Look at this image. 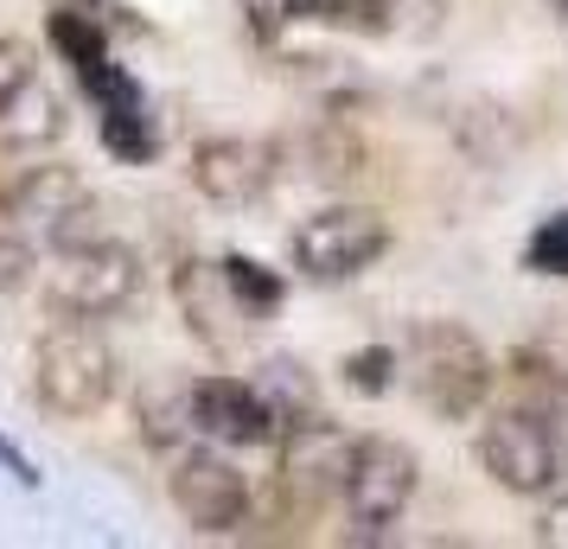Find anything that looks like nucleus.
I'll list each match as a JSON object with an SVG mask.
<instances>
[{
	"label": "nucleus",
	"mask_w": 568,
	"mask_h": 549,
	"mask_svg": "<svg viewBox=\"0 0 568 549\" xmlns=\"http://www.w3.org/2000/svg\"><path fill=\"white\" fill-rule=\"evenodd\" d=\"M78 78V90L90 96L97 109H134V103H148V90L115 64V58H97V64H83V71H71Z\"/></svg>",
	"instance_id": "5701e85b"
},
{
	"label": "nucleus",
	"mask_w": 568,
	"mask_h": 549,
	"mask_svg": "<svg viewBox=\"0 0 568 549\" xmlns=\"http://www.w3.org/2000/svg\"><path fill=\"white\" fill-rule=\"evenodd\" d=\"M352 454H358V435H345L326 416L282 428V441H275V505H282V518L313 523L326 505H338Z\"/></svg>",
	"instance_id": "39448f33"
},
{
	"label": "nucleus",
	"mask_w": 568,
	"mask_h": 549,
	"mask_svg": "<svg viewBox=\"0 0 568 549\" xmlns=\"http://www.w3.org/2000/svg\"><path fill=\"white\" fill-rule=\"evenodd\" d=\"M236 13H243V27L256 39H282L287 27L320 20V0H236Z\"/></svg>",
	"instance_id": "b1692460"
},
{
	"label": "nucleus",
	"mask_w": 568,
	"mask_h": 549,
	"mask_svg": "<svg viewBox=\"0 0 568 549\" xmlns=\"http://www.w3.org/2000/svg\"><path fill=\"white\" fill-rule=\"evenodd\" d=\"M415 486H422V460H415L409 441L396 435H358V454H352V472H345V543H384L389 523L409 511Z\"/></svg>",
	"instance_id": "6e6552de"
},
{
	"label": "nucleus",
	"mask_w": 568,
	"mask_h": 549,
	"mask_svg": "<svg viewBox=\"0 0 568 549\" xmlns=\"http://www.w3.org/2000/svg\"><path fill=\"white\" fill-rule=\"evenodd\" d=\"M166 498L199 537H236L256 518V492H250V472L231 460V447L217 441H192L173 454L166 467Z\"/></svg>",
	"instance_id": "423d86ee"
},
{
	"label": "nucleus",
	"mask_w": 568,
	"mask_h": 549,
	"mask_svg": "<svg viewBox=\"0 0 568 549\" xmlns=\"http://www.w3.org/2000/svg\"><path fill=\"white\" fill-rule=\"evenodd\" d=\"M45 39H52V52L71 64V71H83V64H97V58H109V27L97 7H78V0H58L52 20H45Z\"/></svg>",
	"instance_id": "6ab92c4d"
},
{
	"label": "nucleus",
	"mask_w": 568,
	"mask_h": 549,
	"mask_svg": "<svg viewBox=\"0 0 568 549\" xmlns=\"http://www.w3.org/2000/svg\"><path fill=\"white\" fill-rule=\"evenodd\" d=\"M39 275V256H32V236L27 231H0V294H20Z\"/></svg>",
	"instance_id": "a878e982"
},
{
	"label": "nucleus",
	"mask_w": 568,
	"mask_h": 549,
	"mask_svg": "<svg viewBox=\"0 0 568 549\" xmlns=\"http://www.w3.org/2000/svg\"><path fill=\"white\" fill-rule=\"evenodd\" d=\"M173 294H180L185 307V326H192V339L205 345H224V326H217V314H243L231 301V288H224V275H217V262H185L180 275H173Z\"/></svg>",
	"instance_id": "dca6fc26"
},
{
	"label": "nucleus",
	"mask_w": 568,
	"mask_h": 549,
	"mask_svg": "<svg viewBox=\"0 0 568 549\" xmlns=\"http://www.w3.org/2000/svg\"><path fill=\"white\" fill-rule=\"evenodd\" d=\"M134 421H141V441L154 447V454H180V447L205 441L199 435V421H192V377H166V384H148V390L134 396Z\"/></svg>",
	"instance_id": "2eb2a0df"
},
{
	"label": "nucleus",
	"mask_w": 568,
	"mask_h": 549,
	"mask_svg": "<svg viewBox=\"0 0 568 549\" xmlns=\"http://www.w3.org/2000/svg\"><path fill=\"white\" fill-rule=\"evenodd\" d=\"M307 173L320 185H345V180L364 173V141L345 115H326V122L307 134Z\"/></svg>",
	"instance_id": "aec40b11"
},
{
	"label": "nucleus",
	"mask_w": 568,
	"mask_h": 549,
	"mask_svg": "<svg viewBox=\"0 0 568 549\" xmlns=\"http://www.w3.org/2000/svg\"><path fill=\"white\" fill-rule=\"evenodd\" d=\"M122 384L115 345L97 333V319H58L45 339L32 345V403L64 421H83L109 409V396Z\"/></svg>",
	"instance_id": "f03ea898"
},
{
	"label": "nucleus",
	"mask_w": 568,
	"mask_h": 549,
	"mask_svg": "<svg viewBox=\"0 0 568 549\" xmlns=\"http://www.w3.org/2000/svg\"><path fill=\"white\" fill-rule=\"evenodd\" d=\"M256 390L268 396V409L282 416V428L326 416V409H320V377H313L301 358H287V352H275V358H262L256 365Z\"/></svg>",
	"instance_id": "f3484780"
},
{
	"label": "nucleus",
	"mask_w": 568,
	"mask_h": 549,
	"mask_svg": "<svg viewBox=\"0 0 568 549\" xmlns=\"http://www.w3.org/2000/svg\"><path fill=\"white\" fill-rule=\"evenodd\" d=\"M530 543L542 549H568V498H537V523H530Z\"/></svg>",
	"instance_id": "bb28decb"
},
{
	"label": "nucleus",
	"mask_w": 568,
	"mask_h": 549,
	"mask_svg": "<svg viewBox=\"0 0 568 549\" xmlns=\"http://www.w3.org/2000/svg\"><path fill=\"white\" fill-rule=\"evenodd\" d=\"M403 384L409 396L428 409L435 421H473L491 403V384H498V365L479 345L473 326L460 319H415L409 339H403Z\"/></svg>",
	"instance_id": "f257e3e1"
},
{
	"label": "nucleus",
	"mask_w": 568,
	"mask_h": 549,
	"mask_svg": "<svg viewBox=\"0 0 568 549\" xmlns=\"http://www.w3.org/2000/svg\"><path fill=\"white\" fill-rule=\"evenodd\" d=\"M217 275H224L231 301L243 307V319H275V314H282V301H287L282 268H268V262L231 250V256H217Z\"/></svg>",
	"instance_id": "a211bd4d"
},
{
	"label": "nucleus",
	"mask_w": 568,
	"mask_h": 549,
	"mask_svg": "<svg viewBox=\"0 0 568 549\" xmlns=\"http://www.w3.org/2000/svg\"><path fill=\"white\" fill-rule=\"evenodd\" d=\"M479 467L498 492L511 498H549L562 492V441H556V421L530 416L517 403H498L479 421Z\"/></svg>",
	"instance_id": "0eeeda50"
},
{
	"label": "nucleus",
	"mask_w": 568,
	"mask_h": 549,
	"mask_svg": "<svg viewBox=\"0 0 568 549\" xmlns=\"http://www.w3.org/2000/svg\"><path fill=\"white\" fill-rule=\"evenodd\" d=\"M0 467L13 472V486H27V492L39 486V467H32V460H27V454H20L13 441H7V435H0Z\"/></svg>",
	"instance_id": "c85d7f7f"
},
{
	"label": "nucleus",
	"mask_w": 568,
	"mask_h": 549,
	"mask_svg": "<svg viewBox=\"0 0 568 549\" xmlns=\"http://www.w3.org/2000/svg\"><path fill=\"white\" fill-rule=\"evenodd\" d=\"M384 250H389V217L377 205H358V199H338V205L313 211L307 224H294V236H287V262L313 288L358 282L364 268L384 262Z\"/></svg>",
	"instance_id": "20e7f679"
},
{
	"label": "nucleus",
	"mask_w": 568,
	"mask_h": 549,
	"mask_svg": "<svg viewBox=\"0 0 568 549\" xmlns=\"http://www.w3.org/2000/svg\"><path fill=\"white\" fill-rule=\"evenodd\" d=\"M83 205H97L90 185H83V173L78 166H58V160H45V166H20L13 180L0 185V217H7L13 231L39 236V243H52Z\"/></svg>",
	"instance_id": "9b49d317"
},
{
	"label": "nucleus",
	"mask_w": 568,
	"mask_h": 549,
	"mask_svg": "<svg viewBox=\"0 0 568 549\" xmlns=\"http://www.w3.org/2000/svg\"><path fill=\"white\" fill-rule=\"evenodd\" d=\"M338 377L358 396H389L403 384V345H358V352H345Z\"/></svg>",
	"instance_id": "4be33fe9"
},
{
	"label": "nucleus",
	"mask_w": 568,
	"mask_h": 549,
	"mask_svg": "<svg viewBox=\"0 0 568 549\" xmlns=\"http://www.w3.org/2000/svg\"><path fill=\"white\" fill-rule=\"evenodd\" d=\"M549 7H556V13H568V0H549Z\"/></svg>",
	"instance_id": "c756f323"
},
{
	"label": "nucleus",
	"mask_w": 568,
	"mask_h": 549,
	"mask_svg": "<svg viewBox=\"0 0 568 549\" xmlns=\"http://www.w3.org/2000/svg\"><path fill=\"white\" fill-rule=\"evenodd\" d=\"M524 268H530V275H568V205L549 211L537 231H530V243H524Z\"/></svg>",
	"instance_id": "393cba45"
},
{
	"label": "nucleus",
	"mask_w": 568,
	"mask_h": 549,
	"mask_svg": "<svg viewBox=\"0 0 568 549\" xmlns=\"http://www.w3.org/2000/svg\"><path fill=\"white\" fill-rule=\"evenodd\" d=\"M27 78H32V71H27V52H20L13 39H0V103H7V96H13Z\"/></svg>",
	"instance_id": "cd10ccee"
},
{
	"label": "nucleus",
	"mask_w": 568,
	"mask_h": 549,
	"mask_svg": "<svg viewBox=\"0 0 568 549\" xmlns=\"http://www.w3.org/2000/svg\"><path fill=\"white\" fill-rule=\"evenodd\" d=\"M320 20L358 39H428L447 20V0H320Z\"/></svg>",
	"instance_id": "f8f14e48"
},
{
	"label": "nucleus",
	"mask_w": 568,
	"mask_h": 549,
	"mask_svg": "<svg viewBox=\"0 0 568 549\" xmlns=\"http://www.w3.org/2000/svg\"><path fill=\"white\" fill-rule=\"evenodd\" d=\"M498 377H505V403L530 409V416H549V421L568 416V358L562 352H549V345H517Z\"/></svg>",
	"instance_id": "4468645a"
},
{
	"label": "nucleus",
	"mask_w": 568,
	"mask_h": 549,
	"mask_svg": "<svg viewBox=\"0 0 568 549\" xmlns=\"http://www.w3.org/2000/svg\"><path fill=\"white\" fill-rule=\"evenodd\" d=\"M275 173H282V154L275 141H256V134H211L192 148V185L211 205H256Z\"/></svg>",
	"instance_id": "9d476101"
},
{
	"label": "nucleus",
	"mask_w": 568,
	"mask_h": 549,
	"mask_svg": "<svg viewBox=\"0 0 568 549\" xmlns=\"http://www.w3.org/2000/svg\"><path fill=\"white\" fill-rule=\"evenodd\" d=\"M71 129V109L58 96L52 83L27 78L7 103H0V154H20V160H39L45 148H58Z\"/></svg>",
	"instance_id": "ddd939ff"
},
{
	"label": "nucleus",
	"mask_w": 568,
	"mask_h": 549,
	"mask_svg": "<svg viewBox=\"0 0 568 549\" xmlns=\"http://www.w3.org/2000/svg\"><path fill=\"white\" fill-rule=\"evenodd\" d=\"M192 421L217 447H275L282 441V416L268 409L256 377H224V370L192 377Z\"/></svg>",
	"instance_id": "1a4fd4ad"
},
{
	"label": "nucleus",
	"mask_w": 568,
	"mask_h": 549,
	"mask_svg": "<svg viewBox=\"0 0 568 549\" xmlns=\"http://www.w3.org/2000/svg\"><path fill=\"white\" fill-rule=\"evenodd\" d=\"M141 288H148V268L115 236L52 250V268H45V307L58 319H115L141 301Z\"/></svg>",
	"instance_id": "7ed1b4c3"
},
{
	"label": "nucleus",
	"mask_w": 568,
	"mask_h": 549,
	"mask_svg": "<svg viewBox=\"0 0 568 549\" xmlns=\"http://www.w3.org/2000/svg\"><path fill=\"white\" fill-rule=\"evenodd\" d=\"M97 134H103V148L122 160V166H154L160 160V129H154V115H148V103L97 109Z\"/></svg>",
	"instance_id": "412c9836"
}]
</instances>
